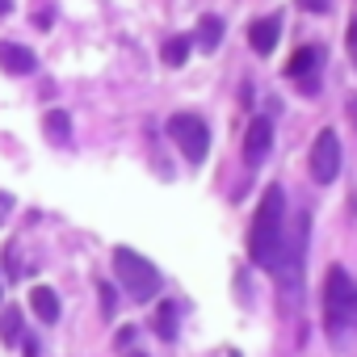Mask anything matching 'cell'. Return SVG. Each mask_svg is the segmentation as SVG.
I'll return each mask as SVG.
<instances>
[{"label":"cell","mask_w":357,"mask_h":357,"mask_svg":"<svg viewBox=\"0 0 357 357\" xmlns=\"http://www.w3.org/2000/svg\"><path fill=\"white\" fill-rule=\"evenodd\" d=\"M307 240H311V223L307 215H298L286 236H282V252H278V265H273V278L282 286V298L286 307H294V294L303 290V273H307Z\"/></svg>","instance_id":"2"},{"label":"cell","mask_w":357,"mask_h":357,"mask_svg":"<svg viewBox=\"0 0 357 357\" xmlns=\"http://www.w3.org/2000/svg\"><path fill=\"white\" fill-rule=\"evenodd\" d=\"M43 126H47V139H55V143H68V139H72V118H68L63 109H51Z\"/></svg>","instance_id":"14"},{"label":"cell","mask_w":357,"mask_h":357,"mask_svg":"<svg viewBox=\"0 0 357 357\" xmlns=\"http://www.w3.org/2000/svg\"><path fill=\"white\" fill-rule=\"evenodd\" d=\"M324 324L336 336H344L349 328H357V278L344 265H332L324 273Z\"/></svg>","instance_id":"3"},{"label":"cell","mask_w":357,"mask_h":357,"mask_svg":"<svg viewBox=\"0 0 357 357\" xmlns=\"http://www.w3.org/2000/svg\"><path fill=\"white\" fill-rule=\"evenodd\" d=\"M298 9H303V13H328L332 0H298Z\"/></svg>","instance_id":"17"},{"label":"cell","mask_w":357,"mask_h":357,"mask_svg":"<svg viewBox=\"0 0 357 357\" xmlns=\"http://www.w3.org/2000/svg\"><path fill=\"white\" fill-rule=\"evenodd\" d=\"M190 47H194L190 38H181V34H176V38H168V43L160 47V59H164L168 68H181V63L190 59Z\"/></svg>","instance_id":"13"},{"label":"cell","mask_w":357,"mask_h":357,"mask_svg":"<svg viewBox=\"0 0 357 357\" xmlns=\"http://www.w3.org/2000/svg\"><path fill=\"white\" fill-rule=\"evenodd\" d=\"M282 236H286V194H282V185H269L257 215H252V227H248V257L257 269L273 273L278 252H282Z\"/></svg>","instance_id":"1"},{"label":"cell","mask_w":357,"mask_h":357,"mask_svg":"<svg viewBox=\"0 0 357 357\" xmlns=\"http://www.w3.org/2000/svg\"><path fill=\"white\" fill-rule=\"evenodd\" d=\"M130 340H135V328H122V336H118V349H126Z\"/></svg>","instance_id":"21"},{"label":"cell","mask_w":357,"mask_h":357,"mask_svg":"<svg viewBox=\"0 0 357 357\" xmlns=\"http://www.w3.org/2000/svg\"><path fill=\"white\" fill-rule=\"evenodd\" d=\"M344 47H349V59L357 63V17L349 22V34H344Z\"/></svg>","instance_id":"18"},{"label":"cell","mask_w":357,"mask_h":357,"mask_svg":"<svg viewBox=\"0 0 357 357\" xmlns=\"http://www.w3.org/2000/svg\"><path fill=\"white\" fill-rule=\"evenodd\" d=\"M0 328H5V340H9V344H17V340H22V315H17V311H5Z\"/></svg>","instance_id":"16"},{"label":"cell","mask_w":357,"mask_h":357,"mask_svg":"<svg viewBox=\"0 0 357 357\" xmlns=\"http://www.w3.org/2000/svg\"><path fill=\"white\" fill-rule=\"evenodd\" d=\"M269 151H273V122L265 114H257L248 122V130H244V164L248 168H261L269 160Z\"/></svg>","instance_id":"7"},{"label":"cell","mask_w":357,"mask_h":357,"mask_svg":"<svg viewBox=\"0 0 357 357\" xmlns=\"http://www.w3.org/2000/svg\"><path fill=\"white\" fill-rule=\"evenodd\" d=\"M278 38H282V17H257V22L248 26V47H252L257 55H269V51L278 47Z\"/></svg>","instance_id":"10"},{"label":"cell","mask_w":357,"mask_h":357,"mask_svg":"<svg viewBox=\"0 0 357 357\" xmlns=\"http://www.w3.org/2000/svg\"><path fill=\"white\" fill-rule=\"evenodd\" d=\"M30 303H34V315H38L43 324H55V319H59V294H55L51 286H38V290L30 294Z\"/></svg>","instance_id":"11"},{"label":"cell","mask_w":357,"mask_h":357,"mask_svg":"<svg viewBox=\"0 0 357 357\" xmlns=\"http://www.w3.org/2000/svg\"><path fill=\"white\" fill-rule=\"evenodd\" d=\"M114 273L122 282V290L135 298V303H151L160 294V273L147 257H139L135 248H114Z\"/></svg>","instance_id":"4"},{"label":"cell","mask_w":357,"mask_h":357,"mask_svg":"<svg viewBox=\"0 0 357 357\" xmlns=\"http://www.w3.org/2000/svg\"><path fill=\"white\" fill-rule=\"evenodd\" d=\"M307 172H311V181L315 185H332L336 176H340V139L336 130H319L315 143H311V155H307Z\"/></svg>","instance_id":"6"},{"label":"cell","mask_w":357,"mask_h":357,"mask_svg":"<svg viewBox=\"0 0 357 357\" xmlns=\"http://www.w3.org/2000/svg\"><path fill=\"white\" fill-rule=\"evenodd\" d=\"M168 139L181 147V155L190 164H202L206 151H211V130H206V122L198 114H172L168 118Z\"/></svg>","instance_id":"5"},{"label":"cell","mask_w":357,"mask_h":357,"mask_svg":"<svg viewBox=\"0 0 357 357\" xmlns=\"http://www.w3.org/2000/svg\"><path fill=\"white\" fill-rule=\"evenodd\" d=\"M219 43H223V17L206 13V17L198 22V47H202V51H215Z\"/></svg>","instance_id":"12"},{"label":"cell","mask_w":357,"mask_h":357,"mask_svg":"<svg viewBox=\"0 0 357 357\" xmlns=\"http://www.w3.org/2000/svg\"><path fill=\"white\" fill-rule=\"evenodd\" d=\"M9 9H13V0H0V17H5Z\"/></svg>","instance_id":"23"},{"label":"cell","mask_w":357,"mask_h":357,"mask_svg":"<svg viewBox=\"0 0 357 357\" xmlns=\"http://www.w3.org/2000/svg\"><path fill=\"white\" fill-rule=\"evenodd\" d=\"M38 68L34 51L30 47H17V43H0V72H9V76H30Z\"/></svg>","instance_id":"9"},{"label":"cell","mask_w":357,"mask_h":357,"mask_svg":"<svg viewBox=\"0 0 357 357\" xmlns=\"http://www.w3.org/2000/svg\"><path fill=\"white\" fill-rule=\"evenodd\" d=\"M101 311L114 315V286H105V282H101Z\"/></svg>","instance_id":"19"},{"label":"cell","mask_w":357,"mask_h":357,"mask_svg":"<svg viewBox=\"0 0 357 357\" xmlns=\"http://www.w3.org/2000/svg\"><path fill=\"white\" fill-rule=\"evenodd\" d=\"M9 215H13V198H9V194H0V227H5Z\"/></svg>","instance_id":"20"},{"label":"cell","mask_w":357,"mask_h":357,"mask_svg":"<svg viewBox=\"0 0 357 357\" xmlns=\"http://www.w3.org/2000/svg\"><path fill=\"white\" fill-rule=\"evenodd\" d=\"M349 118H353V126H357V97L349 101Z\"/></svg>","instance_id":"22"},{"label":"cell","mask_w":357,"mask_h":357,"mask_svg":"<svg viewBox=\"0 0 357 357\" xmlns=\"http://www.w3.org/2000/svg\"><path fill=\"white\" fill-rule=\"evenodd\" d=\"M319 59H324L319 47H298L290 55V63H286V76L294 84H303V93H315L319 89Z\"/></svg>","instance_id":"8"},{"label":"cell","mask_w":357,"mask_h":357,"mask_svg":"<svg viewBox=\"0 0 357 357\" xmlns=\"http://www.w3.org/2000/svg\"><path fill=\"white\" fill-rule=\"evenodd\" d=\"M155 332H160L164 340L176 336V307H172V303H160V311H155Z\"/></svg>","instance_id":"15"}]
</instances>
